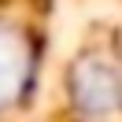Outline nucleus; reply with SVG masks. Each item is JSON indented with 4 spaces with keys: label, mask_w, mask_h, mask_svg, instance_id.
<instances>
[{
    "label": "nucleus",
    "mask_w": 122,
    "mask_h": 122,
    "mask_svg": "<svg viewBox=\"0 0 122 122\" xmlns=\"http://www.w3.org/2000/svg\"><path fill=\"white\" fill-rule=\"evenodd\" d=\"M70 104L81 122H115L122 115V74L100 56L70 67Z\"/></svg>",
    "instance_id": "nucleus-1"
},
{
    "label": "nucleus",
    "mask_w": 122,
    "mask_h": 122,
    "mask_svg": "<svg viewBox=\"0 0 122 122\" xmlns=\"http://www.w3.org/2000/svg\"><path fill=\"white\" fill-rule=\"evenodd\" d=\"M33 81V48L19 26L0 22V111L26 96Z\"/></svg>",
    "instance_id": "nucleus-2"
}]
</instances>
